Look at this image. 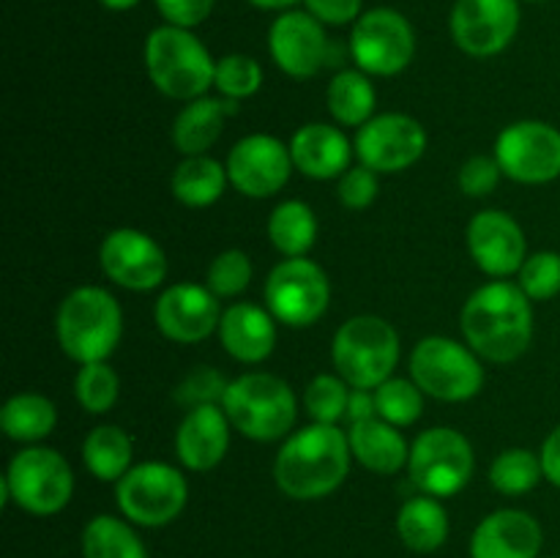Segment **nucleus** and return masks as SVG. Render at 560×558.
<instances>
[{"label":"nucleus","instance_id":"nucleus-1","mask_svg":"<svg viewBox=\"0 0 560 558\" xmlns=\"http://www.w3.org/2000/svg\"><path fill=\"white\" fill-rule=\"evenodd\" d=\"M465 342L487 361L509 364L528 350L534 339V310L520 284L495 279L481 284L463 306Z\"/></svg>","mask_w":560,"mask_h":558},{"label":"nucleus","instance_id":"nucleus-2","mask_svg":"<svg viewBox=\"0 0 560 558\" xmlns=\"http://www.w3.org/2000/svg\"><path fill=\"white\" fill-rule=\"evenodd\" d=\"M348 432L337 425H310L282 443L273 463V479L288 498L315 501L337 490L350 474Z\"/></svg>","mask_w":560,"mask_h":558},{"label":"nucleus","instance_id":"nucleus-3","mask_svg":"<svg viewBox=\"0 0 560 558\" xmlns=\"http://www.w3.org/2000/svg\"><path fill=\"white\" fill-rule=\"evenodd\" d=\"M55 332L63 353L80 367L107 361L124 337V312L109 290L85 284L63 299Z\"/></svg>","mask_w":560,"mask_h":558},{"label":"nucleus","instance_id":"nucleus-4","mask_svg":"<svg viewBox=\"0 0 560 558\" xmlns=\"http://www.w3.org/2000/svg\"><path fill=\"white\" fill-rule=\"evenodd\" d=\"M145 69L164 96L195 102L213 88L217 60L189 27L162 25L145 38Z\"/></svg>","mask_w":560,"mask_h":558},{"label":"nucleus","instance_id":"nucleus-5","mask_svg":"<svg viewBox=\"0 0 560 558\" xmlns=\"http://www.w3.org/2000/svg\"><path fill=\"white\" fill-rule=\"evenodd\" d=\"M222 408L230 425L252 441H279L295 425V394L271 372H246L230 381Z\"/></svg>","mask_w":560,"mask_h":558},{"label":"nucleus","instance_id":"nucleus-6","mask_svg":"<svg viewBox=\"0 0 560 558\" xmlns=\"http://www.w3.org/2000/svg\"><path fill=\"white\" fill-rule=\"evenodd\" d=\"M331 359L353 388L375 392L392 377L399 361V334L377 315H355L334 334Z\"/></svg>","mask_w":560,"mask_h":558},{"label":"nucleus","instance_id":"nucleus-7","mask_svg":"<svg viewBox=\"0 0 560 558\" xmlns=\"http://www.w3.org/2000/svg\"><path fill=\"white\" fill-rule=\"evenodd\" d=\"M0 501H14L25 512L49 518L66 509L74 492V474L63 454L47 446H31L14 454L0 481Z\"/></svg>","mask_w":560,"mask_h":558},{"label":"nucleus","instance_id":"nucleus-8","mask_svg":"<svg viewBox=\"0 0 560 558\" xmlns=\"http://www.w3.org/2000/svg\"><path fill=\"white\" fill-rule=\"evenodd\" d=\"M410 375L421 392L443 403H465L485 386L479 353L448 337L421 339L410 356Z\"/></svg>","mask_w":560,"mask_h":558},{"label":"nucleus","instance_id":"nucleus-9","mask_svg":"<svg viewBox=\"0 0 560 558\" xmlns=\"http://www.w3.org/2000/svg\"><path fill=\"white\" fill-rule=\"evenodd\" d=\"M115 498L126 520L145 528L167 525L184 512L189 485L184 474L167 463L131 465L129 474L115 487Z\"/></svg>","mask_w":560,"mask_h":558},{"label":"nucleus","instance_id":"nucleus-10","mask_svg":"<svg viewBox=\"0 0 560 558\" xmlns=\"http://www.w3.org/2000/svg\"><path fill=\"white\" fill-rule=\"evenodd\" d=\"M474 446L452 427H432L410 446V481L424 496L448 498L463 490L474 476Z\"/></svg>","mask_w":560,"mask_h":558},{"label":"nucleus","instance_id":"nucleus-11","mask_svg":"<svg viewBox=\"0 0 560 558\" xmlns=\"http://www.w3.org/2000/svg\"><path fill=\"white\" fill-rule=\"evenodd\" d=\"M331 301L326 271L310 257H288L266 282V310L290 328H304L320 321Z\"/></svg>","mask_w":560,"mask_h":558},{"label":"nucleus","instance_id":"nucleus-12","mask_svg":"<svg viewBox=\"0 0 560 558\" xmlns=\"http://www.w3.org/2000/svg\"><path fill=\"white\" fill-rule=\"evenodd\" d=\"M350 55L364 74H399L416 55V33L399 11L372 9L353 22Z\"/></svg>","mask_w":560,"mask_h":558},{"label":"nucleus","instance_id":"nucleus-13","mask_svg":"<svg viewBox=\"0 0 560 558\" xmlns=\"http://www.w3.org/2000/svg\"><path fill=\"white\" fill-rule=\"evenodd\" d=\"M503 175L520 184H550L560 175V131L545 120H517L495 140Z\"/></svg>","mask_w":560,"mask_h":558},{"label":"nucleus","instance_id":"nucleus-14","mask_svg":"<svg viewBox=\"0 0 560 558\" xmlns=\"http://www.w3.org/2000/svg\"><path fill=\"white\" fill-rule=\"evenodd\" d=\"M353 148L364 167L375 173H402L424 156L427 131L405 113L375 115L359 126Z\"/></svg>","mask_w":560,"mask_h":558},{"label":"nucleus","instance_id":"nucleus-15","mask_svg":"<svg viewBox=\"0 0 560 558\" xmlns=\"http://www.w3.org/2000/svg\"><path fill=\"white\" fill-rule=\"evenodd\" d=\"M452 38L474 58H492L520 31V0H457L452 9Z\"/></svg>","mask_w":560,"mask_h":558},{"label":"nucleus","instance_id":"nucleus-16","mask_svg":"<svg viewBox=\"0 0 560 558\" xmlns=\"http://www.w3.org/2000/svg\"><path fill=\"white\" fill-rule=\"evenodd\" d=\"M102 271L126 290H153L167 277V255L148 233L118 228L98 246Z\"/></svg>","mask_w":560,"mask_h":558},{"label":"nucleus","instance_id":"nucleus-17","mask_svg":"<svg viewBox=\"0 0 560 558\" xmlns=\"http://www.w3.org/2000/svg\"><path fill=\"white\" fill-rule=\"evenodd\" d=\"M290 146L273 135H249L228 156L230 184L246 197H271L284 189L293 173Z\"/></svg>","mask_w":560,"mask_h":558},{"label":"nucleus","instance_id":"nucleus-18","mask_svg":"<svg viewBox=\"0 0 560 558\" xmlns=\"http://www.w3.org/2000/svg\"><path fill=\"white\" fill-rule=\"evenodd\" d=\"M268 49L279 69L295 80L315 77L328 60L323 22L310 11H282L268 31Z\"/></svg>","mask_w":560,"mask_h":558},{"label":"nucleus","instance_id":"nucleus-19","mask_svg":"<svg viewBox=\"0 0 560 558\" xmlns=\"http://www.w3.org/2000/svg\"><path fill=\"white\" fill-rule=\"evenodd\" d=\"M153 315H156L159 332L180 345L211 337L222 323L219 295L211 288H202L195 282H178L164 290L159 295Z\"/></svg>","mask_w":560,"mask_h":558},{"label":"nucleus","instance_id":"nucleus-20","mask_svg":"<svg viewBox=\"0 0 560 558\" xmlns=\"http://www.w3.org/2000/svg\"><path fill=\"white\" fill-rule=\"evenodd\" d=\"M468 249L476 266L490 277H512L520 274L523 263L528 260V244H525V233L509 213L481 211L470 219L468 224Z\"/></svg>","mask_w":560,"mask_h":558},{"label":"nucleus","instance_id":"nucleus-21","mask_svg":"<svg viewBox=\"0 0 560 558\" xmlns=\"http://www.w3.org/2000/svg\"><path fill=\"white\" fill-rule=\"evenodd\" d=\"M541 525L523 509H498L476 525L470 558H539Z\"/></svg>","mask_w":560,"mask_h":558},{"label":"nucleus","instance_id":"nucleus-22","mask_svg":"<svg viewBox=\"0 0 560 558\" xmlns=\"http://www.w3.org/2000/svg\"><path fill=\"white\" fill-rule=\"evenodd\" d=\"M230 419L222 405H197L186 410L175 432V452L189 470H211L230 449Z\"/></svg>","mask_w":560,"mask_h":558},{"label":"nucleus","instance_id":"nucleus-23","mask_svg":"<svg viewBox=\"0 0 560 558\" xmlns=\"http://www.w3.org/2000/svg\"><path fill=\"white\" fill-rule=\"evenodd\" d=\"M219 339L235 361L260 364L277 348V317L262 306L241 301L222 312Z\"/></svg>","mask_w":560,"mask_h":558},{"label":"nucleus","instance_id":"nucleus-24","mask_svg":"<svg viewBox=\"0 0 560 558\" xmlns=\"http://www.w3.org/2000/svg\"><path fill=\"white\" fill-rule=\"evenodd\" d=\"M350 140L342 129L328 124H306L290 140V156L295 170L315 181L339 178L350 170Z\"/></svg>","mask_w":560,"mask_h":558},{"label":"nucleus","instance_id":"nucleus-25","mask_svg":"<svg viewBox=\"0 0 560 558\" xmlns=\"http://www.w3.org/2000/svg\"><path fill=\"white\" fill-rule=\"evenodd\" d=\"M238 102L233 98L200 96L186 104L173 124V142L184 156H202L222 137L224 120L235 115Z\"/></svg>","mask_w":560,"mask_h":558},{"label":"nucleus","instance_id":"nucleus-26","mask_svg":"<svg viewBox=\"0 0 560 558\" xmlns=\"http://www.w3.org/2000/svg\"><path fill=\"white\" fill-rule=\"evenodd\" d=\"M348 438L353 457L364 468L375 470V474L392 476L408 465L410 446L405 443L402 432L394 425H388L386 419H381V416L350 425Z\"/></svg>","mask_w":560,"mask_h":558},{"label":"nucleus","instance_id":"nucleus-27","mask_svg":"<svg viewBox=\"0 0 560 558\" xmlns=\"http://www.w3.org/2000/svg\"><path fill=\"white\" fill-rule=\"evenodd\" d=\"M397 534L413 553H435L448 539V514L432 496L410 498L397 514Z\"/></svg>","mask_w":560,"mask_h":558},{"label":"nucleus","instance_id":"nucleus-28","mask_svg":"<svg viewBox=\"0 0 560 558\" xmlns=\"http://www.w3.org/2000/svg\"><path fill=\"white\" fill-rule=\"evenodd\" d=\"M228 164L211 156H186L173 173V195L189 208H208L224 195L228 186Z\"/></svg>","mask_w":560,"mask_h":558},{"label":"nucleus","instance_id":"nucleus-29","mask_svg":"<svg viewBox=\"0 0 560 558\" xmlns=\"http://www.w3.org/2000/svg\"><path fill=\"white\" fill-rule=\"evenodd\" d=\"M58 425V410H55L52 399L36 392H22L5 399L3 410H0V427L11 441L20 443H36L47 438Z\"/></svg>","mask_w":560,"mask_h":558},{"label":"nucleus","instance_id":"nucleus-30","mask_svg":"<svg viewBox=\"0 0 560 558\" xmlns=\"http://www.w3.org/2000/svg\"><path fill=\"white\" fill-rule=\"evenodd\" d=\"M131 457H135V443L115 425L96 427L82 443V460L98 481L124 479L131 468Z\"/></svg>","mask_w":560,"mask_h":558},{"label":"nucleus","instance_id":"nucleus-31","mask_svg":"<svg viewBox=\"0 0 560 558\" xmlns=\"http://www.w3.org/2000/svg\"><path fill=\"white\" fill-rule=\"evenodd\" d=\"M328 109H331L334 120L342 126H364L366 120L375 118L377 93L372 85L370 74L364 71H339L331 82H328Z\"/></svg>","mask_w":560,"mask_h":558},{"label":"nucleus","instance_id":"nucleus-32","mask_svg":"<svg viewBox=\"0 0 560 558\" xmlns=\"http://www.w3.org/2000/svg\"><path fill=\"white\" fill-rule=\"evenodd\" d=\"M268 239L284 257H304L317 241V219L306 202L284 200L268 217Z\"/></svg>","mask_w":560,"mask_h":558},{"label":"nucleus","instance_id":"nucleus-33","mask_svg":"<svg viewBox=\"0 0 560 558\" xmlns=\"http://www.w3.org/2000/svg\"><path fill=\"white\" fill-rule=\"evenodd\" d=\"M82 558H148V553L126 520L98 514L82 531Z\"/></svg>","mask_w":560,"mask_h":558},{"label":"nucleus","instance_id":"nucleus-34","mask_svg":"<svg viewBox=\"0 0 560 558\" xmlns=\"http://www.w3.org/2000/svg\"><path fill=\"white\" fill-rule=\"evenodd\" d=\"M541 476V457H536L530 449H506L490 465L492 487L503 496H525L539 485Z\"/></svg>","mask_w":560,"mask_h":558},{"label":"nucleus","instance_id":"nucleus-35","mask_svg":"<svg viewBox=\"0 0 560 558\" xmlns=\"http://www.w3.org/2000/svg\"><path fill=\"white\" fill-rule=\"evenodd\" d=\"M350 383L342 375H315L304 392L306 414L317 425H337L348 416L350 403Z\"/></svg>","mask_w":560,"mask_h":558},{"label":"nucleus","instance_id":"nucleus-36","mask_svg":"<svg viewBox=\"0 0 560 558\" xmlns=\"http://www.w3.org/2000/svg\"><path fill=\"white\" fill-rule=\"evenodd\" d=\"M421 388L416 381H405V377H388L386 383L375 388V405L377 416L386 419L394 427H408L424 410V399H421Z\"/></svg>","mask_w":560,"mask_h":558},{"label":"nucleus","instance_id":"nucleus-37","mask_svg":"<svg viewBox=\"0 0 560 558\" xmlns=\"http://www.w3.org/2000/svg\"><path fill=\"white\" fill-rule=\"evenodd\" d=\"M120 392V381L115 375L113 367L107 361H93V364H82L74 377V394L77 403L88 410V414H107L115 405Z\"/></svg>","mask_w":560,"mask_h":558},{"label":"nucleus","instance_id":"nucleus-38","mask_svg":"<svg viewBox=\"0 0 560 558\" xmlns=\"http://www.w3.org/2000/svg\"><path fill=\"white\" fill-rule=\"evenodd\" d=\"M262 85V69L255 58L249 55H224L217 60V77H213V88L222 93L224 98L233 102H244V98L255 96Z\"/></svg>","mask_w":560,"mask_h":558},{"label":"nucleus","instance_id":"nucleus-39","mask_svg":"<svg viewBox=\"0 0 560 558\" xmlns=\"http://www.w3.org/2000/svg\"><path fill=\"white\" fill-rule=\"evenodd\" d=\"M252 282V260L246 252L228 249L222 255L213 257L211 268H208V288L219 295V299H233V295L244 293Z\"/></svg>","mask_w":560,"mask_h":558},{"label":"nucleus","instance_id":"nucleus-40","mask_svg":"<svg viewBox=\"0 0 560 558\" xmlns=\"http://www.w3.org/2000/svg\"><path fill=\"white\" fill-rule=\"evenodd\" d=\"M520 288L530 301H547L560 293V255L558 252H536L520 268Z\"/></svg>","mask_w":560,"mask_h":558},{"label":"nucleus","instance_id":"nucleus-41","mask_svg":"<svg viewBox=\"0 0 560 558\" xmlns=\"http://www.w3.org/2000/svg\"><path fill=\"white\" fill-rule=\"evenodd\" d=\"M228 386L230 381H224L222 372L202 364L195 367V370L175 386L173 397L178 399L180 405H186V408H197V405H222Z\"/></svg>","mask_w":560,"mask_h":558},{"label":"nucleus","instance_id":"nucleus-42","mask_svg":"<svg viewBox=\"0 0 560 558\" xmlns=\"http://www.w3.org/2000/svg\"><path fill=\"white\" fill-rule=\"evenodd\" d=\"M339 200L350 211H364L366 206H372L377 197V173L375 170L364 167H350L339 175Z\"/></svg>","mask_w":560,"mask_h":558},{"label":"nucleus","instance_id":"nucleus-43","mask_svg":"<svg viewBox=\"0 0 560 558\" xmlns=\"http://www.w3.org/2000/svg\"><path fill=\"white\" fill-rule=\"evenodd\" d=\"M503 170L495 156H470L459 167V189L468 197H487L495 191Z\"/></svg>","mask_w":560,"mask_h":558},{"label":"nucleus","instance_id":"nucleus-44","mask_svg":"<svg viewBox=\"0 0 560 558\" xmlns=\"http://www.w3.org/2000/svg\"><path fill=\"white\" fill-rule=\"evenodd\" d=\"M213 3L217 0H156L159 14L167 20V25L189 27V31L211 16Z\"/></svg>","mask_w":560,"mask_h":558},{"label":"nucleus","instance_id":"nucleus-45","mask_svg":"<svg viewBox=\"0 0 560 558\" xmlns=\"http://www.w3.org/2000/svg\"><path fill=\"white\" fill-rule=\"evenodd\" d=\"M306 11L323 25H350L361 16L364 0H304Z\"/></svg>","mask_w":560,"mask_h":558},{"label":"nucleus","instance_id":"nucleus-46","mask_svg":"<svg viewBox=\"0 0 560 558\" xmlns=\"http://www.w3.org/2000/svg\"><path fill=\"white\" fill-rule=\"evenodd\" d=\"M375 416H377L375 392H370V388H353V392H350L348 416H345V419H348L350 425H355V421L375 419Z\"/></svg>","mask_w":560,"mask_h":558},{"label":"nucleus","instance_id":"nucleus-47","mask_svg":"<svg viewBox=\"0 0 560 558\" xmlns=\"http://www.w3.org/2000/svg\"><path fill=\"white\" fill-rule=\"evenodd\" d=\"M541 468L552 485L560 487V425L547 435L545 446H541Z\"/></svg>","mask_w":560,"mask_h":558},{"label":"nucleus","instance_id":"nucleus-48","mask_svg":"<svg viewBox=\"0 0 560 558\" xmlns=\"http://www.w3.org/2000/svg\"><path fill=\"white\" fill-rule=\"evenodd\" d=\"M252 5H257V9H271V11H279V9H290V5H295L299 0H249Z\"/></svg>","mask_w":560,"mask_h":558},{"label":"nucleus","instance_id":"nucleus-49","mask_svg":"<svg viewBox=\"0 0 560 558\" xmlns=\"http://www.w3.org/2000/svg\"><path fill=\"white\" fill-rule=\"evenodd\" d=\"M98 3L109 11H126V9H135L140 0H98Z\"/></svg>","mask_w":560,"mask_h":558},{"label":"nucleus","instance_id":"nucleus-50","mask_svg":"<svg viewBox=\"0 0 560 558\" xmlns=\"http://www.w3.org/2000/svg\"><path fill=\"white\" fill-rule=\"evenodd\" d=\"M525 3H541V0H525Z\"/></svg>","mask_w":560,"mask_h":558},{"label":"nucleus","instance_id":"nucleus-51","mask_svg":"<svg viewBox=\"0 0 560 558\" xmlns=\"http://www.w3.org/2000/svg\"><path fill=\"white\" fill-rule=\"evenodd\" d=\"M547 558H558V556H547Z\"/></svg>","mask_w":560,"mask_h":558}]
</instances>
